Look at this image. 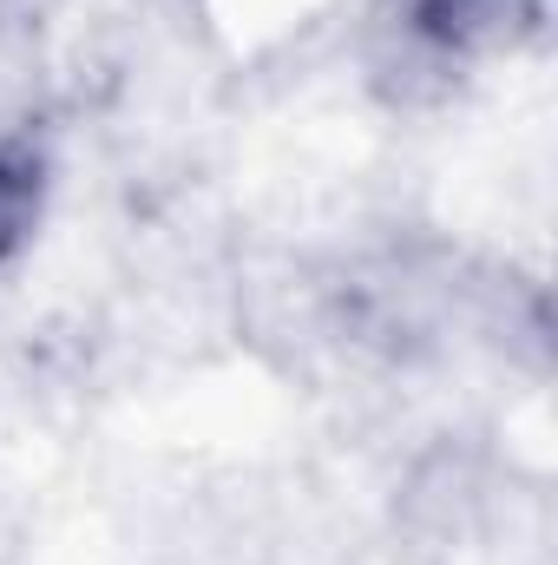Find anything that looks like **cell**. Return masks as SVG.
Returning a JSON list of instances; mask_svg holds the SVG:
<instances>
[{"label": "cell", "instance_id": "cell-1", "mask_svg": "<svg viewBox=\"0 0 558 565\" xmlns=\"http://www.w3.org/2000/svg\"><path fill=\"white\" fill-rule=\"evenodd\" d=\"M46 191H53L46 151L26 132H0V270H13L26 257V244L40 237Z\"/></svg>", "mask_w": 558, "mask_h": 565}]
</instances>
